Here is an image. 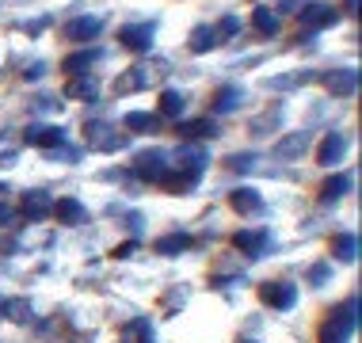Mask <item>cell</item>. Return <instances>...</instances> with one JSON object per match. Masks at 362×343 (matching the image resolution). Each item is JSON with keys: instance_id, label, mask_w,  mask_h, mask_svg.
<instances>
[{"instance_id": "cell-1", "label": "cell", "mask_w": 362, "mask_h": 343, "mask_svg": "<svg viewBox=\"0 0 362 343\" xmlns=\"http://www.w3.org/2000/svg\"><path fill=\"white\" fill-rule=\"evenodd\" d=\"M358 298H347L344 306H336L328 313V320L320 325L317 332V343H347L351 332H355V320H358Z\"/></svg>"}, {"instance_id": "cell-2", "label": "cell", "mask_w": 362, "mask_h": 343, "mask_svg": "<svg viewBox=\"0 0 362 343\" xmlns=\"http://www.w3.org/2000/svg\"><path fill=\"white\" fill-rule=\"evenodd\" d=\"M168 172H172V156L164 149H145V153H138V161H134V175L145 183H160Z\"/></svg>"}, {"instance_id": "cell-3", "label": "cell", "mask_w": 362, "mask_h": 343, "mask_svg": "<svg viewBox=\"0 0 362 343\" xmlns=\"http://www.w3.org/2000/svg\"><path fill=\"white\" fill-rule=\"evenodd\" d=\"M84 137H88V145H92L95 153H119L122 145H126V137L115 130L111 122H84Z\"/></svg>"}, {"instance_id": "cell-4", "label": "cell", "mask_w": 362, "mask_h": 343, "mask_svg": "<svg viewBox=\"0 0 362 343\" xmlns=\"http://www.w3.org/2000/svg\"><path fill=\"white\" fill-rule=\"evenodd\" d=\"M259 301L267 309H293L298 306V286L286 282V279H271V282L259 286Z\"/></svg>"}, {"instance_id": "cell-5", "label": "cell", "mask_w": 362, "mask_h": 343, "mask_svg": "<svg viewBox=\"0 0 362 343\" xmlns=\"http://www.w3.org/2000/svg\"><path fill=\"white\" fill-rule=\"evenodd\" d=\"M325 88H328V95H339V100H347V95H355L358 92V69H328L325 73Z\"/></svg>"}, {"instance_id": "cell-6", "label": "cell", "mask_w": 362, "mask_h": 343, "mask_svg": "<svg viewBox=\"0 0 362 343\" xmlns=\"http://www.w3.org/2000/svg\"><path fill=\"white\" fill-rule=\"evenodd\" d=\"M100 31H103L100 16H76L65 23V38H69V42H92V38H100Z\"/></svg>"}, {"instance_id": "cell-7", "label": "cell", "mask_w": 362, "mask_h": 343, "mask_svg": "<svg viewBox=\"0 0 362 343\" xmlns=\"http://www.w3.org/2000/svg\"><path fill=\"white\" fill-rule=\"evenodd\" d=\"M344 153H347V137L339 130H332V134H325V141H320V149H317V164L336 168V164L344 161Z\"/></svg>"}, {"instance_id": "cell-8", "label": "cell", "mask_w": 362, "mask_h": 343, "mask_svg": "<svg viewBox=\"0 0 362 343\" xmlns=\"http://www.w3.org/2000/svg\"><path fill=\"white\" fill-rule=\"evenodd\" d=\"M301 27H305V31L313 35V31H325V27H332L336 23V8H328V4H309V8H301Z\"/></svg>"}, {"instance_id": "cell-9", "label": "cell", "mask_w": 362, "mask_h": 343, "mask_svg": "<svg viewBox=\"0 0 362 343\" xmlns=\"http://www.w3.org/2000/svg\"><path fill=\"white\" fill-rule=\"evenodd\" d=\"M172 161H180V168H183V172L202 175V172H206V161H210V156H206V149H199L194 141H183L180 149H175Z\"/></svg>"}, {"instance_id": "cell-10", "label": "cell", "mask_w": 362, "mask_h": 343, "mask_svg": "<svg viewBox=\"0 0 362 343\" xmlns=\"http://www.w3.org/2000/svg\"><path fill=\"white\" fill-rule=\"evenodd\" d=\"M305 149H309V130H290L286 137H279V141H275V156H279V161H298Z\"/></svg>"}, {"instance_id": "cell-11", "label": "cell", "mask_w": 362, "mask_h": 343, "mask_svg": "<svg viewBox=\"0 0 362 343\" xmlns=\"http://www.w3.org/2000/svg\"><path fill=\"white\" fill-rule=\"evenodd\" d=\"M65 95H69V100H81V103H92V100H100V81L88 76V73L69 76V81H65Z\"/></svg>"}, {"instance_id": "cell-12", "label": "cell", "mask_w": 362, "mask_h": 343, "mask_svg": "<svg viewBox=\"0 0 362 343\" xmlns=\"http://www.w3.org/2000/svg\"><path fill=\"white\" fill-rule=\"evenodd\" d=\"M27 145H35V149H57V145H65V130H57V126H27Z\"/></svg>"}, {"instance_id": "cell-13", "label": "cell", "mask_w": 362, "mask_h": 343, "mask_svg": "<svg viewBox=\"0 0 362 343\" xmlns=\"http://www.w3.org/2000/svg\"><path fill=\"white\" fill-rule=\"evenodd\" d=\"M50 210H54V199L46 191H27L23 202H19V214H23L27 221H42Z\"/></svg>"}, {"instance_id": "cell-14", "label": "cell", "mask_w": 362, "mask_h": 343, "mask_svg": "<svg viewBox=\"0 0 362 343\" xmlns=\"http://www.w3.org/2000/svg\"><path fill=\"white\" fill-rule=\"evenodd\" d=\"M119 42L126 46V50H134V54H145V50L153 46V23L122 27V31H119Z\"/></svg>"}, {"instance_id": "cell-15", "label": "cell", "mask_w": 362, "mask_h": 343, "mask_svg": "<svg viewBox=\"0 0 362 343\" xmlns=\"http://www.w3.org/2000/svg\"><path fill=\"white\" fill-rule=\"evenodd\" d=\"M233 244H237V252H244V256H263L267 252V244H271V237L263 229H240L237 237H233Z\"/></svg>"}, {"instance_id": "cell-16", "label": "cell", "mask_w": 362, "mask_h": 343, "mask_svg": "<svg viewBox=\"0 0 362 343\" xmlns=\"http://www.w3.org/2000/svg\"><path fill=\"white\" fill-rule=\"evenodd\" d=\"M149 73H153V65H134V69H126L119 81H115V92H119V95L141 92V88L149 84Z\"/></svg>"}, {"instance_id": "cell-17", "label": "cell", "mask_w": 362, "mask_h": 343, "mask_svg": "<svg viewBox=\"0 0 362 343\" xmlns=\"http://www.w3.org/2000/svg\"><path fill=\"white\" fill-rule=\"evenodd\" d=\"M175 134L183 137V141H194V137H218V122L214 119H187V122H180L175 126Z\"/></svg>"}, {"instance_id": "cell-18", "label": "cell", "mask_w": 362, "mask_h": 343, "mask_svg": "<svg viewBox=\"0 0 362 343\" xmlns=\"http://www.w3.org/2000/svg\"><path fill=\"white\" fill-rule=\"evenodd\" d=\"M210 103H214V111H218V115H229V111H237V107L244 103V92L237 84H221L218 92H214Z\"/></svg>"}, {"instance_id": "cell-19", "label": "cell", "mask_w": 362, "mask_h": 343, "mask_svg": "<svg viewBox=\"0 0 362 343\" xmlns=\"http://www.w3.org/2000/svg\"><path fill=\"white\" fill-rule=\"evenodd\" d=\"M122 343H156V339H153V320H149V317H134V320H126Z\"/></svg>"}, {"instance_id": "cell-20", "label": "cell", "mask_w": 362, "mask_h": 343, "mask_svg": "<svg viewBox=\"0 0 362 343\" xmlns=\"http://www.w3.org/2000/svg\"><path fill=\"white\" fill-rule=\"evenodd\" d=\"M229 202H233V210H237V214H259L263 210L259 191H252V187H237L229 194Z\"/></svg>"}, {"instance_id": "cell-21", "label": "cell", "mask_w": 362, "mask_h": 343, "mask_svg": "<svg viewBox=\"0 0 362 343\" xmlns=\"http://www.w3.org/2000/svg\"><path fill=\"white\" fill-rule=\"evenodd\" d=\"M347 191H351V175L339 172V175H332V180L320 183V202H336V199H344Z\"/></svg>"}, {"instance_id": "cell-22", "label": "cell", "mask_w": 362, "mask_h": 343, "mask_svg": "<svg viewBox=\"0 0 362 343\" xmlns=\"http://www.w3.org/2000/svg\"><path fill=\"white\" fill-rule=\"evenodd\" d=\"M332 256H336L339 263H355V256H358V237L355 233H339V237L332 240Z\"/></svg>"}, {"instance_id": "cell-23", "label": "cell", "mask_w": 362, "mask_h": 343, "mask_svg": "<svg viewBox=\"0 0 362 343\" xmlns=\"http://www.w3.org/2000/svg\"><path fill=\"white\" fill-rule=\"evenodd\" d=\"M54 214L62 218L65 225H84L88 221V210L76 199H62V202H54Z\"/></svg>"}, {"instance_id": "cell-24", "label": "cell", "mask_w": 362, "mask_h": 343, "mask_svg": "<svg viewBox=\"0 0 362 343\" xmlns=\"http://www.w3.org/2000/svg\"><path fill=\"white\" fill-rule=\"evenodd\" d=\"M122 126H126V130H134V134H156V130H160V119L149 115V111H130Z\"/></svg>"}, {"instance_id": "cell-25", "label": "cell", "mask_w": 362, "mask_h": 343, "mask_svg": "<svg viewBox=\"0 0 362 343\" xmlns=\"http://www.w3.org/2000/svg\"><path fill=\"white\" fill-rule=\"evenodd\" d=\"M95 62H100V50H92V46H88V50H76V54L65 57V69H69V76H81V73H88Z\"/></svg>"}, {"instance_id": "cell-26", "label": "cell", "mask_w": 362, "mask_h": 343, "mask_svg": "<svg viewBox=\"0 0 362 343\" xmlns=\"http://www.w3.org/2000/svg\"><path fill=\"white\" fill-rule=\"evenodd\" d=\"M0 317H8L12 325H31V301H27V298H8Z\"/></svg>"}, {"instance_id": "cell-27", "label": "cell", "mask_w": 362, "mask_h": 343, "mask_svg": "<svg viewBox=\"0 0 362 343\" xmlns=\"http://www.w3.org/2000/svg\"><path fill=\"white\" fill-rule=\"evenodd\" d=\"M164 191H172V194H187L191 187H194V183H199V175H194V172H168V175H164Z\"/></svg>"}, {"instance_id": "cell-28", "label": "cell", "mask_w": 362, "mask_h": 343, "mask_svg": "<svg viewBox=\"0 0 362 343\" xmlns=\"http://www.w3.org/2000/svg\"><path fill=\"white\" fill-rule=\"evenodd\" d=\"M187 248H191L187 233H168V237L156 240V252H160V256H180V252H187Z\"/></svg>"}, {"instance_id": "cell-29", "label": "cell", "mask_w": 362, "mask_h": 343, "mask_svg": "<svg viewBox=\"0 0 362 343\" xmlns=\"http://www.w3.org/2000/svg\"><path fill=\"white\" fill-rule=\"evenodd\" d=\"M252 27H256L259 35H275L279 31V12L275 8H256V12H252Z\"/></svg>"}, {"instance_id": "cell-30", "label": "cell", "mask_w": 362, "mask_h": 343, "mask_svg": "<svg viewBox=\"0 0 362 343\" xmlns=\"http://www.w3.org/2000/svg\"><path fill=\"white\" fill-rule=\"evenodd\" d=\"M214 46H218V38H214V27L199 23V27L191 31V50H194V54H210Z\"/></svg>"}, {"instance_id": "cell-31", "label": "cell", "mask_w": 362, "mask_h": 343, "mask_svg": "<svg viewBox=\"0 0 362 343\" xmlns=\"http://www.w3.org/2000/svg\"><path fill=\"white\" fill-rule=\"evenodd\" d=\"M183 107H187V100H183L180 92H172V88H168V92H160V115H164V119H180Z\"/></svg>"}, {"instance_id": "cell-32", "label": "cell", "mask_w": 362, "mask_h": 343, "mask_svg": "<svg viewBox=\"0 0 362 343\" xmlns=\"http://www.w3.org/2000/svg\"><path fill=\"white\" fill-rule=\"evenodd\" d=\"M225 168L229 172H252L256 168V153H233L229 161H225Z\"/></svg>"}, {"instance_id": "cell-33", "label": "cell", "mask_w": 362, "mask_h": 343, "mask_svg": "<svg viewBox=\"0 0 362 343\" xmlns=\"http://www.w3.org/2000/svg\"><path fill=\"white\" fill-rule=\"evenodd\" d=\"M305 81H313V73H286V76H271L267 88H298Z\"/></svg>"}, {"instance_id": "cell-34", "label": "cell", "mask_w": 362, "mask_h": 343, "mask_svg": "<svg viewBox=\"0 0 362 343\" xmlns=\"http://www.w3.org/2000/svg\"><path fill=\"white\" fill-rule=\"evenodd\" d=\"M240 31V19H233V16H225L218 27H214V38H218V42H229L233 35Z\"/></svg>"}, {"instance_id": "cell-35", "label": "cell", "mask_w": 362, "mask_h": 343, "mask_svg": "<svg viewBox=\"0 0 362 343\" xmlns=\"http://www.w3.org/2000/svg\"><path fill=\"white\" fill-rule=\"evenodd\" d=\"M50 161H65V164H76V161H81V149H73V145H57V149H50Z\"/></svg>"}, {"instance_id": "cell-36", "label": "cell", "mask_w": 362, "mask_h": 343, "mask_svg": "<svg viewBox=\"0 0 362 343\" xmlns=\"http://www.w3.org/2000/svg\"><path fill=\"white\" fill-rule=\"evenodd\" d=\"M279 115H282V107H271V115H263V119H256V122H252V134H267V126L275 122Z\"/></svg>"}, {"instance_id": "cell-37", "label": "cell", "mask_w": 362, "mask_h": 343, "mask_svg": "<svg viewBox=\"0 0 362 343\" xmlns=\"http://www.w3.org/2000/svg\"><path fill=\"white\" fill-rule=\"evenodd\" d=\"M328 274H332L328 263H317V267H309V282H313V286H325V282H328Z\"/></svg>"}, {"instance_id": "cell-38", "label": "cell", "mask_w": 362, "mask_h": 343, "mask_svg": "<svg viewBox=\"0 0 362 343\" xmlns=\"http://www.w3.org/2000/svg\"><path fill=\"white\" fill-rule=\"evenodd\" d=\"M134 252H138V244H134V240H122V244H119V248H115V252H111V256H115V260H130V256H134Z\"/></svg>"}, {"instance_id": "cell-39", "label": "cell", "mask_w": 362, "mask_h": 343, "mask_svg": "<svg viewBox=\"0 0 362 343\" xmlns=\"http://www.w3.org/2000/svg\"><path fill=\"white\" fill-rule=\"evenodd\" d=\"M16 221V214H12V206L8 202H0V229H8V225Z\"/></svg>"}, {"instance_id": "cell-40", "label": "cell", "mask_w": 362, "mask_h": 343, "mask_svg": "<svg viewBox=\"0 0 362 343\" xmlns=\"http://www.w3.org/2000/svg\"><path fill=\"white\" fill-rule=\"evenodd\" d=\"M42 73H46V65H42V62H35V65H27V73H23V76H27V81H35V76H42Z\"/></svg>"}, {"instance_id": "cell-41", "label": "cell", "mask_w": 362, "mask_h": 343, "mask_svg": "<svg viewBox=\"0 0 362 343\" xmlns=\"http://www.w3.org/2000/svg\"><path fill=\"white\" fill-rule=\"evenodd\" d=\"M126 225H130V233H141L145 218H141V214H130V218H126Z\"/></svg>"}, {"instance_id": "cell-42", "label": "cell", "mask_w": 362, "mask_h": 343, "mask_svg": "<svg viewBox=\"0 0 362 343\" xmlns=\"http://www.w3.org/2000/svg\"><path fill=\"white\" fill-rule=\"evenodd\" d=\"M8 164H16V149H4V153H0V168H8Z\"/></svg>"}, {"instance_id": "cell-43", "label": "cell", "mask_w": 362, "mask_h": 343, "mask_svg": "<svg viewBox=\"0 0 362 343\" xmlns=\"http://www.w3.org/2000/svg\"><path fill=\"white\" fill-rule=\"evenodd\" d=\"M344 12L347 16H358V0H344Z\"/></svg>"}, {"instance_id": "cell-44", "label": "cell", "mask_w": 362, "mask_h": 343, "mask_svg": "<svg viewBox=\"0 0 362 343\" xmlns=\"http://www.w3.org/2000/svg\"><path fill=\"white\" fill-rule=\"evenodd\" d=\"M8 199V183H0V202H4Z\"/></svg>"}, {"instance_id": "cell-45", "label": "cell", "mask_w": 362, "mask_h": 343, "mask_svg": "<svg viewBox=\"0 0 362 343\" xmlns=\"http://www.w3.org/2000/svg\"><path fill=\"white\" fill-rule=\"evenodd\" d=\"M0 313H4V298H0Z\"/></svg>"}, {"instance_id": "cell-46", "label": "cell", "mask_w": 362, "mask_h": 343, "mask_svg": "<svg viewBox=\"0 0 362 343\" xmlns=\"http://www.w3.org/2000/svg\"><path fill=\"white\" fill-rule=\"evenodd\" d=\"M240 343H252V339H240Z\"/></svg>"}]
</instances>
